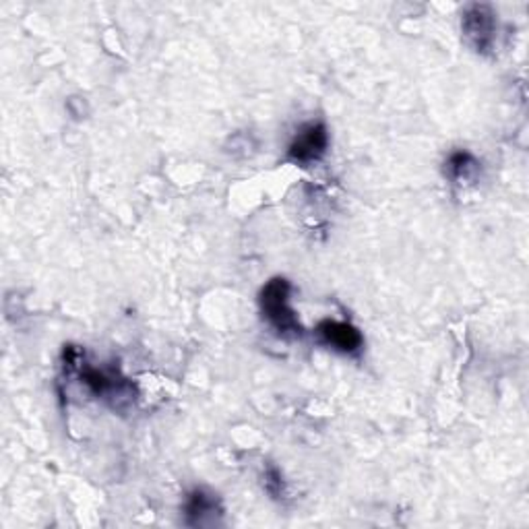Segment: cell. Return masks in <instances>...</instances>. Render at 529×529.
I'll return each instance as SVG.
<instances>
[{
	"mask_svg": "<svg viewBox=\"0 0 529 529\" xmlns=\"http://www.w3.org/2000/svg\"><path fill=\"white\" fill-rule=\"evenodd\" d=\"M289 292H292V286L288 280L283 277L269 280L259 294L261 312L280 336H302L300 320L289 306Z\"/></svg>",
	"mask_w": 529,
	"mask_h": 529,
	"instance_id": "1",
	"label": "cell"
},
{
	"mask_svg": "<svg viewBox=\"0 0 529 529\" xmlns=\"http://www.w3.org/2000/svg\"><path fill=\"white\" fill-rule=\"evenodd\" d=\"M329 147V132L323 122H311L304 124L296 137L292 138L288 147V160L298 166L306 168L317 163L320 157L327 154Z\"/></svg>",
	"mask_w": 529,
	"mask_h": 529,
	"instance_id": "2",
	"label": "cell"
},
{
	"mask_svg": "<svg viewBox=\"0 0 529 529\" xmlns=\"http://www.w3.org/2000/svg\"><path fill=\"white\" fill-rule=\"evenodd\" d=\"M493 6L488 4H470L468 9L463 11L462 19V29L465 40L476 52H488L494 43V34H496V19H494Z\"/></svg>",
	"mask_w": 529,
	"mask_h": 529,
	"instance_id": "3",
	"label": "cell"
},
{
	"mask_svg": "<svg viewBox=\"0 0 529 529\" xmlns=\"http://www.w3.org/2000/svg\"><path fill=\"white\" fill-rule=\"evenodd\" d=\"M317 333L320 342L342 354H356L362 348V333L350 323L325 319L319 323Z\"/></svg>",
	"mask_w": 529,
	"mask_h": 529,
	"instance_id": "4",
	"label": "cell"
},
{
	"mask_svg": "<svg viewBox=\"0 0 529 529\" xmlns=\"http://www.w3.org/2000/svg\"><path fill=\"white\" fill-rule=\"evenodd\" d=\"M217 511V502L213 494H207L205 490H194L188 494L185 513L191 525H203L207 515H213Z\"/></svg>",
	"mask_w": 529,
	"mask_h": 529,
	"instance_id": "5",
	"label": "cell"
},
{
	"mask_svg": "<svg viewBox=\"0 0 529 529\" xmlns=\"http://www.w3.org/2000/svg\"><path fill=\"white\" fill-rule=\"evenodd\" d=\"M476 170L478 162L468 151H455V154H451L449 160H446V174H449L453 180L470 178Z\"/></svg>",
	"mask_w": 529,
	"mask_h": 529,
	"instance_id": "6",
	"label": "cell"
},
{
	"mask_svg": "<svg viewBox=\"0 0 529 529\" xmlns=\"http://www.w3.org/2000/svg\"><path fill=\"white\" fill-rule=\"evenodd\" d=\"M81 379H83L87 389H90L93 395H106L116 389V379L112 375L106 373V370L87 367L81 370Z\"/></svg>",
	"mask_w": 529,
	"mask_h": 529,
	"instance_id": "7",
	"label": "cell"
},
{
	"mask_svg": "<svg viewBox=\"0 0 529 529\" xmlns=\"http://www.w3.org/2000/svg\"><path fill=\"white\" fill-rule=\"evenodd\" d=\"M264 478H267V490L271 494L280 496L281 493V476L280 471H277L275 468H269L267 474H264Z\"/></svg>",
	"mask_w": 529,
	"mask_h": 529,
	"instance_id": "8",
	"label": "cell"
}]
</instances>
